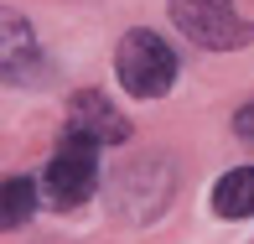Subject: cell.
<instances>
[{
	"label": "cell",
	"mask_w": 254,
	"mask_h": 244,
	"mask_svg": "<svg viewBox=\"0 0 254 244\" xmlns=\"http://www.w3.org/2000/svg\"><path fill=\"white\" fill-rule=\"evenodd\" d=\"M114 73H120L125 94H135V99H161L171 83H177V52L166 47V37L135 26V31H125V37H120Z\"/></svg>",
	"instance_id": "6da1fadb"
},
{
	"label": "cell",
	"mask_w": 254,
	"mask_h": 244,
	"mask_svg": "<svg viewBox=\"0 0 254 244\" xmlns=\"http://www.w3.org/2000/svg\"><path fill=\"white\" fill-rule=\"evenodd\" d=\"M94 192H99V146L83 135H63L57 156L47 161V171L37 182V197L47 208H78Z\"/></svg>",
	"instance_id": "7a4b0ae2"
},
{
	"label": "cell",
	"mask_w": 254,
	"mask_h": 244,
	"mask_svg": "<svg viewBox=\"0 0 254 244\" xmlns=\"http://www.w3.org/2000/svg\"><path fill=\"white\" fill-rule=\"evenodd\" d=\"M171 26L207 52H234L254 37V26L234 10V0H171Z\"/></svg>",
	"instance_id": "3957f363"
},
{
	"label": "cell",
	"mask_w": 254,
	"mask_h": 244,
	"mask_svg": "<svg viewBox=\"0 0 254 244\" xmlns=\"http://www.w3.org/2000/svg\"><path fill=\"white\" fill-rule=\"evenodd\" d=\"M166 197H171V161L166 156H140V161H130V166H120L109 177V203L130 224L156 218L166 208Z\"/></svg>",
	"instance_id": "277c9868"
},
{
	"label": "cell",
	"mask_w": 254,
	"mask_h": 244,
	"mask_svg": "<svg viewBox=\"0 0 254 244\" xmlns=\"http://www.w3.org/2000/svg\"><path fill=\"white\" fill-rule=\"evenodd\" d=\"M0 83H16V88L47 83V52H42L31 21L10 5H0Z\"/></svg>",
	"instance_id": "5b68a950"
},
{
	"label": "cell",
	"mask_w": 254,
	"mask_h": 244,
	"mask_svg": "<svg viewBox=\"0 0 254 244\" xmlns=\"http://www.w3.org/2000/svg\"><path fill=\"white\" fill-rule=\"evenodd\" d=\"M67 135H83V141H94L99 151L104 146H125L130 141V120H125L99 88H78V94L67 99Z\"/></svg>",
	"instance_id": "8992f818"
},
{
	"label": "cell",
	"mask_w": 254,
	"mask_h": 244,
	"mask_svg": "<svg viewBox=\"0 0 254 244\" xmlns=\"http://www.w3.org/2000/svg\"><path fill=\"white\" fill-rule=\"evenodd\" d=\"M213 213L218 218H254V166H234L213 182Z\"/></svg>",
	"instance_id": "52a82bcc"
},
{
	"label": "cell",
	"mask_w": 254,
	"mask_h": 244,
	"mask_svg": "<svg viewBox=\"0 0 254 244\" xmlns=\"http://www.w3.org/2000/svg\"><path fill=\"white\" fill-rule=\"evenodd\" d=\"M37 213V177H0V234L21 229Z\"/></svg>",
	"instance_id": "ba28073f"
},
{
	"label": "cell",
	"mask_w": 254,
	"mask_h": 244,
	"mask_svg": "<svg viewBox=\"0 0 254 244\" xmlns=\"http://www.w3.org/2000/svg\"><path fill=\"white\" fill-rule=\"evenodd\" d=\"M234 135H239V141H249V146H254V104H244V109L234 114Z\"/></svg>",
	"instance_id": "9c48e42d"
}]
</instances>
